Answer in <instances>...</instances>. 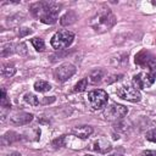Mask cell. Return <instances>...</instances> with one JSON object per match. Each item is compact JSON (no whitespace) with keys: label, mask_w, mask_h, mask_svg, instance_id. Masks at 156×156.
I'll return each mask as SVG.
<instances>
[{"label":"cell","mask_w":156,"mask_h":156,"mask_svg":"<svg viewBox=\"0 0 156 156\" xmlns=\"http://www.w3.org/2000/svg\"><path fill=\"white\" fill-rule=\"evenodd\" d=\"M128 113V108L123 105L119 104H112L110 105L105 111H104V116L107 119L111 121H116V119H121L122 117H124Z\"/></svg>","instance_id":"cell-7"},{"label":"cell","mask_w":156,"mask_h":156,"mask_svg":"<svg viewBox=\"0 0 156 156\" xmlns=\"http://www.w3.org/2000/svg\"><path fill=\"white\" fill-rule=\"evenodd\" d=\"M18 139H20L18 134H16L15 132H7L6 134L2 135V144L7 145V144H11V143H13Z\"/></svg>","instance_id":"cell-16"},{"label":"cell","mask_w":156,"mask_h":156,"mask_svg":"<svg viewBox=\"0 0 156 156\" xmlns=\"http://www.w3.org/2000/svg\"><path fill=\"white\" fill-rule=\"evenodd\" d=\"M16 52H18L20 55H24L27 54V49H26V45L24 44H17L16 45Z\"/></svg>","instance_id":"cell-26"},{"label":"cell","mask_w":156,"mask_h":156,"mask_svg":"<svg viewBox=\"0 0 156 156\" xmlns=\"http://www.w3.org/2000/svg\"><path fill=\"white\" fill-rule=\"evenodd\" d=\"M1 106H2V107H10V106H11V104L7 101L5 89H1Z\"/></svg>","instance_id":"cell-23"},{"label":"cell","mask_w":156,"mask_h":156,"mask_svg":"<svg viewBox=\"0 0 156 156\" xmlns=\"http://www.w3.org/2000/svg\"><path fill=\"white\" fill-rule=\"evenodd\" d=\"M24 101H26L27 104L32 105V106H38V105L41 102V101L39 100V98H38L37 95L32 94V93H27V94L24 95Z\"/></svg>","instance_id":"cell-18"},{"label":"cell","mask_w":156,"mask_h":156,"mask_svg":"<svg viewBox=\"0 0 156 156\" xmlns=\"http://www.w3.org/2000/svg\"><path fill=\"white\" fill-rule=\"evenodd\" d=\"M88 99H89L90 106L94 110H101L107 105L108 95L102 89H95L88 94Z\"/></svg>","instance_id":"cell-4"},{"label":"cell","mask_w":156,"mask_h":156,"mask_svg":"<svg viewBox=\"0 0 156 156\" xmlns=\"http://www.w3.org/2000/svg\"><path fill=\"white\" fill-rule=\"evenodd\" d=\"M7 156H21V154L17 152V151H12V152H10Z\"/></svg>","instance_id":"cell-29"},{"label":"cell","mask_w":156,"mask_h":156,"mask_svg":"<svg viewBox=\"0 0 156 156\" xmlns=\"http://www.w3.org/2000/svg\"><path fill=\"white\" fill-rule=\"evenodd\" d=\"M93 133V127L90 126H79L72 129V134L79 139H87Z\"/></svg>","instance_id":"cell-10"},{"label":"cell","mask_w":156,"mask_h":156,"mask_svg":"<svg viewBox=\"0 0 156 156\" xmlns=\"http://www.w3.org/2000/svg\"><path fill=\"white\" fill-rule=\"evenodd\" d=\"M116 94L121 99L127 100V101H130V102H139L140 99H141L140 91L136 88H133V87H129V85H122V87H119L116 90Z\"/></svg>","instance_id":"cell-5"},{"label":"cell","mask_w":156,"mask_h":156,"mask_svg":"<svg viewBox=\"0 0 156 156\" xmlns=\"http://www.w3.org/2000/svg\"><path fill=\"white\" fill-rule=\"evenodd\" d=\"M145 136H146V139H147V140L156 143V128H155V129L149 130V132L146 133V135H145Z\"/></svg>","instance_id":"cell-25"},{"label":"cell","mask_w":156,"mask_h":156,"mask_svg":"<svg viewBox=\"0 0 156 156\" xmlns=\"http://www.w3.org/2000/svg\"><path fill=\"white\" fill-rule=\"evenodd\" d=\"M12 52H16V45L12 44V43L4 44V45L1 46V49H0V55H1L2 57L9 56V55L12 54Z\"/></svg>","instance_id":"cell-14"},{"label":"cell","mask_w":156,"mask_h":156,"mask_svg":"<svg viewBox=\"0 0 156 156\" xmlns=\"http://www.w3.org/2000/svg\"><path fill=\"white\" fill-rule=\"evenodd\" d=\"M34 89L39 93H46L51 89V85L45 80H37L34 83Z\"/></svg>","instance_id":"cell-15"},{"label":"cell","mask_w":156,"mask_h":156,"mask_svg":"<svg viewBox=\"0 0 156 156\" xmlns=\"http://www.w3.org/2000/svg\"><path fill=\"white\" fill-rule=\"evenodd\" d=\"M1 73H2V76H5V77H12V76H15V73H16V68H15L13 65L6 63V65L2 66Z\"/></svg>","instance_id":"cell-17"},{"label":"cell","mask_w":156,"mask_h":156,"mask_svg":"<svg viewBox=\"0 0 156 156\" xmlns=\"http://www.w3.org/2000/svg\"><path fill=\"white\" fill-rule=\"evenodd\" d=\"M151 55H152V54H150V52L146 51V50L139 51V52L135 55V63L139 65V66H141V67H145V66H146V62H147V60L150 58Z\"/></svg>","instance_id":"cell-12"},{"label":"cell","mask_w":156,"mask_h":156,"mask_svg":"<svg viewBox=\"0 0 156 156\" xmlns=\"http://www.w3.org/2000/svg\"><path fill=\"white\" fill-rule=\"evenodd\" d=\"M93 149L96 150V151H99V152H107V151L111 150V146H110V144H107V143H104V144H102L101 141H95Z\"/></svg>","instance_id":"cell-19"},{"label":"cell","mask_w":156,"mask_h":156,"mask_svg":"<svg viewBox=\"0 0 156 156\" xmlns=\"http://www.w3.org/2000/svg\"><path fill=\"white\" fill-rule=\"evenodd\" d=\"M112 156H122V155H112Z\"/></svg>","instance_id":"cell-31"},{"label":"cell","mask_w":156,"mask_h":156,"mask_svg":"<svg viewBox=\"0 0 156 156\" xmlns=\"http://www.w3.org/2000/svg\"><path fill=\"white\" fill-rule=\"evenodd\" d=\"M83 156H94V155H83Z\"/></svg>","instance_id":"cell-30"},{"label":"cell","mask_w":156,"mask_h":156,"mask_svg":"<svg viewBox=\"0 0 156 156\" xmlns=\"http://www.w3.org/2000/svg\"><path fill=\"white\" fill-rule=\"evenodd\" d=\"M104 76H105V72L101 68H96V69H94V71L90 72L89 80L91 83H99V82H101V79L104 78Z\"/></svg>","instance_id":"cell-13"},{"label":"cell","mask_w":156,"mask_h":156,"mask_svg":"<svg viewBox=\"0 0 156 156\" xmlns=\"http://www.w3.org/2000/svg\"><path fill=\"white\" fill-rule=\"evenodd\" d=\"M87 87H88V78H83V79H80V80H79V82H78V83L74 85L73 91H76V93L84 91Z\"/></svg>","instance_id":"cell-21"},{"label":"cell","mask_w":156,"mask_h":156,"mask_svg":"<svg viewBox=\"0 0 156 156\" xmlns=\"http://www.w3.org/2000/svg\"><path fill=\"white\" fill-rule=\"evenodd\" d=\"M141 156H156V150H145L141 152Z\"/></svg>","instance_id":"cell-28"},{"label":"cell","mask_w":156,"mask_h":156,"mask_svg":"<svg viewBox=\"0 0 156 156\" xmlns=\"http://www.w3.org/2000/svg\"><path fill=\"white\" fill-rule=\"evenodd\" d=\"M32 33V29L30 28H20V30H18V37L20 38H23V37H26V35H28V34H30Z\"/></svg>","instance_id":"cell-27"},{"label":"cell","mask_w":156,"mask_h":156,"mask_svg":"<svg viewBox=\"0 0 156 156\" xmlns=\"http://www.w3.org/2000/svg\"><path fill=\"white\" fill-rule=\"evenodd\" d=\"M52 145H54L55 147H61V146H65V135L58 136L57 139H55V140L52 141Z\"/></svg>","instance_id":"cell-24"},{"label":"cell","mask_w":156,"mask_h":156,"mask_svg":"<svg viewBox=\"0 0 156 156\" xmlns=\"http://www.w3.org/2000/svg\"><path fill=\"white\" fill-rule=\"evenodd\" d=\"M74 39V34L67 29H61L56 32L51 38V46L55 50H63L68 48Z\"/></svg>","instance_id":"cell-3"},{"label":"cell","mask_w":156,"mask_h":156,"mask_svg":"<svg viewBox=\"0 0 156 156\" xmlns=\"http://www.w3.org/2000/svg\"><path fill=\"white\" fill-rule=\"evenodd\" d=\"M145 67L150 68V73H152L154 76H156V57H155L154 55H151V56H150V58L147 60V62H146V66H145Z\"/></svg>","instance_id":"cell-22"},{"label":"cell","mask_w":156,"mask_h":156,"mask_svg":"<svg viewBox=\"0 0 156 156\" xmlns=\"http://www.w3.org/2000/svg\"><path fill=\"white\" fill-rule=\"evenodd\" d=\"M30 43H32V45L34 46V49L37 51H44L45 43H44V40L41 38H33V39H30Z\"/></svg>","instance_id":"cell-20"},{"label":"cell","mask_w":156,"mask_h":156,"mask_svg":"<svg viewBox=\"0 0 156 156\" xmlns=\"http://www.w3.org/2000/svg\"><path fill=\"white\" fill-rule=\"evenodd\" d=\"M76 73V67L72 63H62L54 71V77L58 82H66L68 78H71Z\"/></svg>","instance_id":"cell-6"},{"label":"cell","mask_w":156,"mask_h":156,"mask_svg":"<svg viewBox=\"0 0 156 156\" xmlns=\"http://www.w3.org/2000/svg\"><path fill=\"white\" fill-rule=\"evenodd\" d=\"M155 82V76L150 72H140L133 77V83L139 89L150 88Z\"/></svg>","instance_id":"cell-8"},{"label":"cell","mask_w":156,"mask_h":156,"mask_svg":"<svg viewBox=\"0 0 156 156\" xmlns=\"http://www.w3.org/2000/svg\"><path fill=\"white\" fill-rule=\"evenodd\" d=\"M61 11V4L55 1H39L30 5V12L43 23L54 24Z\"/></svg>","instance_id":"cell-1"},{"label":"cell","mask_w":156,"mask_h":156,"mask_svg":"<svg viewBox=\"0 0 156 156\" xmlns=\"http://www.w3.org/2000/svg\"><path fill=\"white\" fill-rule=\"evenodd\" d=\"M115 23L116 17L112 13V11L106 6L100 7L90 20V27L98 33L107 32L115 26Z\"/></svg>","instance_id":"cell-2"},{"label":"cell","mask_w":156,"mask_h":156,"mask_svg":"<svg viewBox=\"0 0 156 156\" xmlns=\"http://www.w3.org/2000/svg\"><path fill=\"white\" fill-rule=\"evenodd\" d=\"M33 119V115L28 112H16L10 117V122L15 126H26Z\"/></svg>","instance_id":"cell-9"},{"label":"cell","mask_w":156,"mask_h":156,"mask_svg":"<svg viewBox=\"0 0 156 156\" xmlns=\"http://www.w3.org/2000/svg\"><path fill=\"white\" fill-rule=\"evenodd\" d=\"M77 13L73 11V10H69V11H67L62 17H61V20H60V23L62 24V26H69V24H73L76 21H77Z\"/></svg>","instance_id":"cell-11"}]
</instances>
